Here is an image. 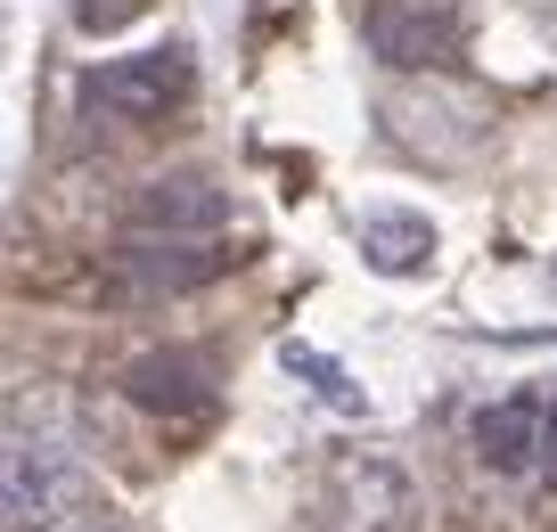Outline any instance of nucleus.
<instances>
[{
	"label": "nucleus",
	"mask_w": 557,
	"mask_h": 532,
	"mask_svg": "<svg viewBox=\"0 0 557 532\" xmlns=\"http://www.w3.org/2000/svg\"><path fill=\"white\" fill-rule=\"evenodd\" d=\"M90 467L74 450V426L58 418L50 394L17 385L9 394V434H0V524L9 532H50L83 508Z\"/></svg>",
	"instance_id": "nucleus-1"
},
{
	"label": "nucleus",
	"mask_w": 557,
	"mask_h": 532,
	"mask_svg": "<svg viewBox=\"0 0 557 532\" xmlns=\"http://www.w3.org/2000/svg\"><path fill=\"white\" fill-rule=\"evenodd\" d=\"M418 483L377 450H336L320 467V524L329 532H410Z\"/></svg>",
	"instance_id": "nucleus-2"
},
{
	"label": "nucleus",
	"mask_w": 557,
	"mask_h": 532,
	"mask_svg": "<svg viewBox=\"0 0 557 532\" xmlns=\"http://www.w3.org/2000/svg\"><path fill=\"white\" fill-rule=\"evenodd\" d=\"M238 246H213V238H132L107 271V295L115 304H164V295H197L213 287L222 271H238Z\"/></svg>",
	"instance_id": "nucleus-3"
},
{
	"label": "nucleus",
	"mask_w": 557,
	"mask_h": 532,
	"mask_svg": "<svg viewBox=\"0 0 557 532\" xmlns=\"http://www.w3.org/2000/svg\"><path fill=\"white\" fill-rule=\"evenodd\" d=\"M90 107L115 123H157L173 115L181 99H189V50L181 41H164V50H132V58H107V66H90Z\"/></svg>",
	"instance_id": "nucleus-4"
},
{
	"label": "nucleus",
	"mask_w": 557,
	"mask_h": 532,
	"mask_svg": "<svg viewBox=\"0 0 557 532\" xmlns=\"http://www.w3.org/2000/svg\"><path fill=\"white\" fill-rule=\"evenodd\" d=\"M123 230H132V238H222L230 230V189L206 181V172H164V181L132 189Z\"/></svg>",
	"instance_id": "nucleus-5"
},
{
	"label": "nucleus",
	"mask_w": 557,
	"mask_h": 532,
	"mask_svg": "<svg viewBox=\"0 0 557 532\" xmlns=\"http://www.w3.org/2000/svg\"><path fill=\"white\" fill-rule=\"evenodd\" d=\"M361 34H369V50H377L394 74H435L443 58L459 50L451 9H426V0H377Z\"/></svg>",
	"instance_id": "nucleus-6"
},
{
	"label": "nucleus",
	"mask_w": 557,
	"mask_h": 532,
	"mask_svg": "<svg viewBox=\"0 0 557 532\" xmlns=\"http://www.w3.org/2000/svg\"><path fill=\"white\" fill-rule=\"evenodd\" d=\"M541 434H549V401L533 394H508V401H484L468 426L475 459L492 467V475H524V467H541Z\"/></svg>",
	"instance_id": "nucleus-7"
},
{
	"label": "nucleus",
	"mask_w": 557,
	"mask_h": 532,
	"mask_svg": "<svg viewBox=\"0 0 557 532\" xmlns=\"http://www.w3.org/2000/svg\"><path fill=\"white\" fill-rule=\"evenodd\" d=\"M435 222L410 206H369L361 213V262L377 279H418V271H435Z\"/></svg>",
	"instance_id": "nucleus-8"
},
{
	"label": "nucleus",
	"mask_w": 557,
	"mask_h": 532,
	"mask_svg": "<svg viewBox=\"0 0 557 532\" xmlns=\"http://www.w3.org/2000/svg\"><path fill=\"white\" fill-rule=\"evenodd\" d=\"M123 394H132L139 410H157V418H206L213 410V378L189 352H148V361H132Z\"/></svg>",
	"instance_id": "nucleus-9"
},
{
	"label": "nucleus",
	"mask_w": 557,
	"mask_h": 532,
	"mask_svg": "<svg viewBox=\"0 0 557 532\" xmlns=\"http://www.w3.org/2000/svg\"><path fill=\"white\" fill-rule=\"evenodd\" d=\"M278 369H287V378H312V394L329 401V410H369V394L329 361V352H312V344H278Z\"/></svg>",
	"instance_id": "nucleus-10"
},
{
	"label": "nucleus",
	"mask_w": 557,
	"mask_h": 532,
	"mask_svg": "<svg viewBox=\"0 0 557 532\" xmlns=\"http://www.w3.org/2000/svg\"><path fill=\"white\" fill-rule=\"evenodd\" d=\"M541 475L557 483V401H549V434H541Z\"/></svg>",
	"instance_id": "nucleus-11"
},
{
	"label": "nucleus",
	"mask_w": 557,
	"mask_h": 532,
	"mask_svg": "<svg viewBox=\"0 0 557 532\" xmlns=\"http://www.w3.org/2000/svg\"><path fill=\"white\" fill-rule=\"evenodd\" d=\"M549 295H557V262H549Z\"/></svg>",
	"instance_id": "nucleus-12"
},
{
	"label": "nucleus",
	"mask_w": 557,
	"mask_h": 532,
	"mask_svg": "<svg viewBox=\"0 0 557 532\" xmlns=\"http://www.w3.org/2000/svg\"><path fill=\"white\" fill-rule=\"evenodd\" d=\"M74 532H107V524H74Z\"/></svg>",
	"instance_id": "nucleus-13"
}]
</instances>
